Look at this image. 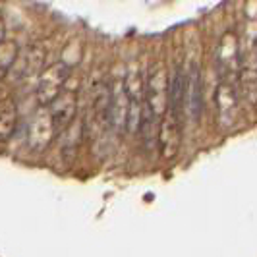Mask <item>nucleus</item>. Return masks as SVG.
<instances>
[{"mask_svg":"<svg viewBox=\"0 0 257 257\" xmlns=\"http://www.w3.org/2000/svg\"><path fill=\"white\" fill-rule=\"evenodd\" d=\"M184 104H188V112L197 122L203 110V97H201V76L199 70L192 68L190 76H186V91H184Z\"/></svg>","mask_w":257,"mask_h":257,"instance_id":"nucleus-9","label":"nucleus"},{"mask_svg":"<svg viewBox=\"0 0 257 257\" xmlns=\"http://www.w3.org/2000/svg\"><path fill=\"white\" fill-rule=\"evenodd\" d=\"M54 136H56V128H54V122H52L51 110L43 106V108H39L35 118L31 120V126L27 132L29 149H33V151L47 149Z\"/></svg>","mask_w":257,"mask_h":257,"instance_id":"nucleus-5","label":"nucleus"},{"mask_svg":"<svg viewBox=\"0 0 257 257\" xmlns=\"http://www.w3.org/2000/svg\"><path fill=\"white\" fill-rule=\"evenodd\" d=\"M43 58H45L43 51L37 49V47H31L26 54H22V56L18 54V58L14 60L12 66L18 68V76L20 77H29V76H33L37 70H41ZM10 70H12V68H10Z\"/></svg>","mask_w":257,"mask_h":257,"instance_id":"nucleus-11","label":"nucleus"},{"mask_svg":"<svg viewBox=\"0 0 257 257\" xmlns=\"http://www.w3.org/2000/svg\"><path fill=\"white\" fill-rule=\"evenodd\" d=\"M4 33H6V26H4V20L0 18V43L4 41Z\"/></svg>","mask_w":257,"mask_h":257,"instance_id":"nucleus-16","label":"nucleus"},{"mask_svg":"<svg viewBox=\"0 0 257 257\" xmlns=\"http://www.w3.org/2000/svg\"><path fill=\"white\" fill-rule=\"evenodd\" d=\"M51 116L54 122L56 132L60 130H68L74 120H76V110H77V97L74 91L62 89L58 93V97L51 103Z\"/></svg>","mask_w":257,"mask_h":257,"instance_id":"nucleus-7","label":"nucleus"},{"mask_svg":"<svg viewBox=\"0 0 257 257\" xmlns=\"http://www.w3.org/2000/svg\"><path fill=\"white\" fill-rule=\"evenodd\" d=\"M89 130L93 138L103 136L106 128L110 126V87L99 83L93 97H91V110H89Z\"/></svg>","mask_w":257,"mask_h":257,"instance_id":"nucleus-3","label":"nucleus"},{"mask_svg":"<svg viewBox=\"0 0 257 257\" xmlns=\"http://www.w3.org/2000/svg\"><path fill=\"white\" fill-rule=\"evenodd\" d=\"M168 85H170V79H168L167 68L163 64H155L143 83V103L155 118H163V114L167 112Z\"/></svg>","mask_w":257,"mask_h":257,"instance_id":"nucleus-1","label":"nucleus"},{"mask_svg":"<svg viewBox=\"0 0 257 257\" xmlns=\"http://www.w3.org/2000/svg\"><path fill=\"white\" fill-rule=\"evenodd\" d=\"M128 95L124 91V83L118 81L110 89V126L122 134L126 132V120H128Z\"/></svg>","mask_w":257,"mask_h":257,"instance_id":"nucleus-8","label":"nucleus"},{"mask_svg":"<svg viewBox=\"0 0 257 257\" xmlns=\"http://www.w3.org/2000/svg\"><path fill=\"white\" fill-rule=\"evenodd\" d=\"M18 120V108L12 99L0 101V143H4L14 134Z\"/></svg>","mask_w":257,"mask_h":257,"instance_id":"nucleus-12","label":"nucleus"},{"mask_svg":"<svg viewBox=\"0 0 257 257\" xmlns=\"http://www.w3.org/2000/svg\"><path fill=\"white\" fill-rule=\"evenodd\" d=\"M68 77H70V64L66 62H54L41 72L37 85V101L41 103V106L51 104L58 97V93L68 83Z\"/></svg>","mask_w":257,"mask_h":257,"instance_id":"nucleus-2","label":"nucleus"},{"mask_svg":"<svg viewBox=\"0 0 257 257\" xmlns=\"http://www.w3.org/2000/svg\"><path fill=\"white\" fill-rule=\"evenodd\" d=\"M122 83H124V91L128 95V101L143 103V83H145V79H143L142 72L136 66L130 68L128 74H126V79Z\"/></svg>","mask_w":257,"mask_h":257,"instance_id":"nucleus-14","label":"nucleus"},{"mask_svg":"<svg viewBox=\"0 0 257 257\" xmlns=\"http://www.w3.org/2000/svg\"><path fill=\"white\" fill-rule=\"evenodd\" d=\"M238 81H240V91L244 99L251 104V108L257 110V68H242L238 72Z\"/></svg>","mask_w":257,"mask_h":257,"instance_id":"nucleus-13","label":"nucleus"},{"mask_svg":"<svg viewBox=\"0 0 257 257\" xmlns=\"http://www.w3.org/2000/svg\"><path fill=\"white\" fill-rule=\"evenodd\" d=\"M217 110H219V124L222 130H230L236 126L240 108H238V93L230 83H220L215 93Z\"/></svg>","mask_w":257,"mask_h":257,"instance_id":"nucleus-6","label":"nucleus"},{"mask_svg":"<svg viewBox=\"0 0 257 257\" xmlns=\"http://www.w3.org/2000/svg\"><path fill=\"white\" fill-rule=\"evenodd\" d=\"M159 147L163 157L170 161L178 155L180 149V140H182V118L178 114H174L172 110H168L163 114V122L159 128Z\"/></svg>","mask_w":257,"mask_h":257,"instance_id":"nucleus-4","label":"nucleus"},{"mask_svg":"<svg viewBox=\"0 0 257 257\" xmlns=\"http://www.w3.org/2000/svg\"><path fill=\"white\" fill-rule=\"evenodd\" d=\"M217 60L224 70L240 68V39L234 33H226L220 39L219 49H217Z\"/></svg>","mask_w":257,"mask_h":257,"instance_id":"nucleus-10","label":"nucleus"},{"mask_svg":"<svg viewBox=\"0 0 257 257\" xmlns=\"http://www.w3.org/2000/svg\"><path fill=\"white\" fill-rule=\"evenodd\" d=\"M18 54H20V49L14 41H2L0 43V79L10 72Z\"/></svg>","mask_w":257,"mask_h":257,"instance_id":"nucleus-15","label":"nucleus"}]
</instances>
